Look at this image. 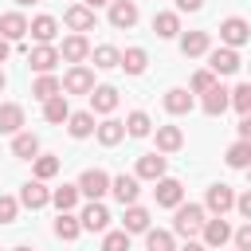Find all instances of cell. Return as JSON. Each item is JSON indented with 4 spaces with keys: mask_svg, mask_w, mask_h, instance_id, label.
I'll return each mask as SVG.
<instances>
[{
    "mask_svg": "<svg viewBox=\"0 0 251 251\" xmlns=\"http://www.w3.org/2000/svg\"><path fill=\"white\" fill-rule=\"evenodd\" d=\"M24 35H27V20H24L20 12H4V16H0V39L20 43Z\"/></svg>",
    "mask_w": 251,
    "mask_h": 251,
    "instance_id": "14",
    "label": "cell"
},
{
    "mask_svg": "<svg viewBox=\"0 0 251 251\" xmlns=\"http://www.w3.org/2000/svg\"><path fill=\"white\" fill-rule=\"evenodd\" d=\"M31 94H35L39 102H47V98L63 94V86H59V78H55V75H39V78L31 82Z\"/></svg>",
    "mask_w": 251,
    "mask_h": 251,
    "instance_id": "32",
    "label": "cell"
},
{
    "mask_svg": "<svg viewBox=\"0 0 251 251\" xmlns=\"http://www.w3.org/2000/svg\"><path fill=\"white\" fill-rule=\"evenodd\" d=\"M59 173V157H35V180H51Z\"/></svg>",
    "mask_w": 251,
    "mask_h": 251,
    "instance_id": "42",
    "label": "cell"
},
{
    "mask_svg": "<svg viewBox=\"0 0 251 251\" xmlns=\"http://www.w3.org/2000/svg\"><path fill=\"white\" fill-rule=\"evenodd\" d=\"M16 212H20V200L16 196H0V224H12Z\"/></svg>",
    "mask_w": 251,
    "mask_h": 251,
    "instance_id": "43",
    "label": "cell"
},
{
    "mask_svg": "<svg viewBox=\"0 0 251 251\" xmlns=\"http://www.w3.org/2000/svg\"><path fill=\"white\" fill-rule=\"evenodd\" d=\"M165 110H169V114H188V110H192V94H188L184 86L165 90Z\"/></svg>",
    "mask_w": 251,
    "mask_h": 251,
    "instance_id": "27",
    "label": "cell"
},
{
    "mask_svg": "<svg viewBox=\"0 0 251 251\" xmlns=\"http://www.w3.org/2000/svg\"><path fill=\"white\" fill-rule=\"evenodd\" d=\"M20 126H24V106L4 102L0 106V133H20Z\"/></svg>",
    "mask_w": 251,
    "mask_h": 251,
    "instance_id": "26",
    "label": "cell"
},
{
    "mask_svg": "<svg viewBox=\"0 0 251 251\" xmlns=\"http://www.w3.org/2000/svg\"><path fill=\"white\" fill-rule=\"evenodd\" d=\"M16 4H20V8H27V4H35V0H16Z\"/></svg>",
    "mask_w": 251,
    "mask_h": 251,
    "instance_id": "51",
    "label": "cell"
},
{
    "mask_svg": "<svg viewBox=\"0 0 251 251\" xmlns=\"http://www.w3.org/2000/svg\"><path fill=\"white\" fill-rule=\"evenodd\" d=\"M67 133H71V137H90V133H94V114H90V110L67 114Z\"/></svg>",
    "mask_w": 251,
    "mask_h": 251,
    "instance_id": "23",
    "label": "cell"
},
{
    "mask_svg": "<svg viewBox=\"0 0 251 251\" xmlns=\"http://www.w3.org/2000/svg\"><path fill=\"white\" fill-rule=\"evenodd\" d=\"M90 59H94V67H98V71H110V67H118L122 51H118V47H110V43H102V47H94V51H90Z\"/></svg>",
    "mask_w": 251,
    "mask_h": 251,
    "instance_id": "34",
    "label": "cell"
},
{
    "mask_svg": "<svg viewBox=\"0 0 251 251\" xmlns=\"http://www.w3.org/2000/svg\"><path fill=\"white\" fill-rule=\"evenodd\" d=\"M176 8H180V12H200L204 0H176Z\"/></svg>",
    "mask_w": 251,
    "mask_h": 251,
    "instance_id": "46",
    "label": "cell"
},
{
    "mask_svg": "<svg viewBox=\"0 0 251 251\" xmlns=\"http://www.w3.org/2000/svg\"><path fill=\"white\" fill-rule=\"evenodd\" d=\"M235 208H239V216L251 220V192H239V196H235Z\"/></svg>",
    "mask_w": 251,
    "mask_h": 251,
    "instance_id": "45",
    "label": "cell"
},
{
    "mask_svg": "<svg viewBox=\"0 0 251 251\" xmlns=\"http://www.w3.org/2000/svg\"><path fill=\"white\" fill-rule=\"evenodd\" d=\"M12 157H20V161H35L39 157V137L35 133H12Z\"/></svg>",
    "mask_w": 251,
    "mask_h": 251,
    "instance_id": "17",
    "label": "cell"
},
{
    "mask_svg": "<svg viewBox=\"0 0 251 251\" xmlns=\"http://www.w3.org/2000/svg\"><path fill=\"white\" fill-rule=\"evenodd\" d=\"M176 251H208V247H204V243H196V239H188V243H184V247H176Z\"/></svg>",
    "mask_w": 251,
    "mask_h": 251,
    "instance_id": "48",
    "label": "cell"
},
{
    "mask_svg": "<svg viewBox=\"0 0 251 251\" xmlns=\"http://www.w3.org/2000/svg\"><path fill=\"white\" fill-rule=\"evenodd\" d=\"M78 216H71V212H59V220H55V235L59 239H78Z\"/></svg>",
    "mask_w": 251,
    "mask_h": 251,
    "instance_id": "36",
    "label": "cell"
},
{
    "mask_svg": "<svg viewBox=\"0 0 251 251\" xmlns=\"http://www.w3.org/2000/svg\"><path fill=\"white\" fill-rule=\"evenodd\" d=\"M27 31H31L35 43H51V39L59 35V24H55V16H35V20L27 24Z\"/></svg>",
    "mask_w": 251,
    "mask_h": 251,
    "instance_id": "19",
    "label": "cell"
},
{
    "mask_svg": "<svg viewBox=\"0 0 251 251\" xmlns=\"http://www.w3.org/2000/svg\"><path fill=\"white\" fill-rule=\"evenodd\" d=\"M118 106V90L114 86H94L90 90V114H110Z\"/></svg>",
    "mask_w": 251,
    "mask_h": 251,
    "instance_id": "20",
    "label": "cell"
},
{
    "mask_svg": "<svg viewBox=\"0 0 251 251\" xmlns=\"http://www.w3.org/2000/svg\"><path fill=\"white\" fill-rule=\"evenodd\" d=\"M220 39H224V47H243L247 39H251V27H247V20H239V16H227L224 24H220Z\"/></svg>",
    "mask_w": 251,
    "mask_h": 251,
    "instance_id": "2",
    "label": "cell"
},
{
    "mask_svg": "<svg viewBox=\"0 0 251 251\" xmlns=\"http://www.w3.org/2000/svg\"><path fill=\"white\" fill-rule=\"evenodd\" d=\"M67 114H71V106H67V94H55V98H47V102H43V118H47L51 126L67 122Z\"/></svg>",
    "mask_w": 251,
    "mask_h": 251,
    "instance_id": "30",
    "label": "cell"
},
{
    "mask_svg": "<svg viewBox=\"0 0 251 251\" xmlns=\"http://www.w3.org/2000/svg\"><path fill=\"white\" fill-rule=\"evenodd\" d=\"M212 86H216V75H212V71H196V75H192V82H188V90H192V94H208Z\"/></svg>",
    "mask_w": 251,
    "mask_h": 251,
    "instance_id": "41",
    "label": "cell"
},
{
    "mask_svg": "<svg viewBox=\"0 0 251 251\" xmlns=\"http://www.w3.org/2000/svg\"><path fill=\"white\" fill-rule=\"evenodd\" d=\"M102 251H129V235L126 231H102Z\"/></svg>",
    "mask_w": 251,
    "mask_h": 251,
    "instance_id": "40",
    "label": "cell"
},
{
    "mask_svg": "<svg viewBox=\"0 0 251 251\" xmlns=\"http://www.w3.org/2000/svg\"><path fill=\"white\" fill-rule=\"evenodd\" d=\"M59 86H63L67 94H90V90H94V71H90V67H71V71L59 78Z\"/></svg>",
    "mask_w": 251,
    "mask_h": 251,
    "instance_id": "4",
    "label": "cell"
},
{
    "mask_svg": "<svg viewBox=\"0 0 251 251\" xmlns=\"http://www.w3.org/2000/svg\"><path fill=\"white\" fill-rule=\"evenodd\" d=\"M145 251H176V247H173V231H161V227L153 231V227H149V231H145Z\"/></svg>",
    "mask_w": 251,
    "mask_h": 251,
    "instance_id": "37",
    "label": "cell"
},
{
    "mask_svg": "<svg viewBox=\"0 0 251 251\" xmlns=\"http://www.w3.org/2000/svg\"><path fill=\"white\" fill-rule=\"evenodd\" d=\"M204 204H208V212H212V216H227V212L235 208V188H231V184H212Z\"/></svg>",
    "mask_w": 251,
    "mask_h": 251,
    "instance_id": "7",
    "label": "cell"
},
{
    "mask_svg": "<svg viewBox=\"0 0 251 251\" xmlns=\"http://www.w3.org/2000/svg\"><path fill=\"white\" fill-rule=\"evenodd\" d=\"M55 51H59V63L67 59V63H75V67H82V59H90V43H86V35H67L63 47H55Z\"/></svg>",
    "mask_w": 251,
    "mask_h": 251,
    "instance_id": "10",
    "label": "cell"
},
{
    "mask_svg": "<svg viewBox=\"0 0 251 251\" xmlns=\"http://www.w3.org/2000/svg\"><path fill=\"white\" fill-rule=\"evenodd\" d=\"M122 231H126V235L149 231V212H145L141 204H129V208H126V224H122Z\"/></svg>",
    "mask_w": 251,
    "mask_h": 251,
    "instance_id": "25",
    "label": "cell"
},
{
    "mask_svg": "<svg viewBox=\"0 0 251 251\" xmlns=\"http://www.w3.org/2000/svg\"><path fill=\"white\" fill-rule=\"evenodd\" d=\"M110 192V176L102 173V169H86L82 176H78V196H90V200H102Z\"/></svg>",
    "mask_w": 251,
    "mask_h": 251,
    "instance_id": "5",
    "label": "cell"
},
{
    "mask_svg": "<svg viewBox=\"0 0 251 251\" xmlns=\"http://www.w3.org/2000/svg\"><path fill=\"white\" fill-rule=\"evenodd\" d=\"M227 106H235V110L247 118V110H251V86H247V82H239L235 90H227Z\"/></svg>",
    "mask_w": 251,
    "mask_h": 251,
    "instance_id": "38",
    "label": "cell"
},
{
    "mask_svg": "<svg viewBox=\"0 0 251 251\" xmlns=\"http://www.w3.org/2000/svg\"><path fill=\"white\" fill-rule=\"evenodd\" d=\"M110 192H114V200L118 204H137V192H141V184H137V176L133 173H122V176H114L110 180Z\"/></svg>",
    "mask_w": 251,
    "mask_h": 251,
    "instance_id": "11",
    "label": "cell"
},
{
    "mask_svg": "<svg viewBox=\"0 0 251 251\" xmlns=\"http://www.w3.org/2000/svg\"><path fill=\"white\" fill-rule=\"evenodd\" d=\"M239 141H251V118H239Z\"/></svg>",
    "mask_w": 251,
    "mask_h": 251,
    "instance_id": "47",
    "label": "cell"
},
{
    "mask_svg": "<svg viewBox=\"0 0 251 251\" xmlns=\"http://www.w3.org/2000/svg\"><path fill=\"white\" fill-rule=\"evenodd\" d=\"M4 82H8V78H4V71H0V90H4Z\"/></svg>",
    "mask_w": 251,
    "mask_h": 251,
    "instance_id": "52",
    "label": "cell"
},
{
    "mask_svg": "<svg viewBox=\"0 0 251 251\" xmlns=\"http://www.w3.org/2000/svg\"><path fill=\"white\" fill-rule=\"evenodd\" d=\"M184 145L180 126H157V153H176Z\"/></svg>",
    "mask_w": 251,
    "mask_h": 251,
    "instance_id": "21",
    "label": "cell"
},
{
    "mask_svg": "<svg viewBox=\"0 0 251 251\" xmlns=\"http://www.w3.org/2000/svg\"><path fill=\"white\" fill-rule=\"evenodd\" d=\"M51 204H55L59 212H71V208L78 204V184H59V188L51 192Z\"/></svg>",
    "mask_w": 251,
    "mask_h": 251,
    "instance_id": "33",
    "label": "cell"
},
{
    "mask_svg": "<svg viewBox=\"0 0 251 251\" xmlns=\"http://www.w3.org/2000/svg\"><path fill=\"white\" fill-rule=\"evenodd\" d=\"M204 227V208L200 204H176V216H173V231L192 239L196 231Z\"/></svg>",
    "mask_w": 251,
    "mask_h": 251,
    "instance_id": "1",
    "label": "cell"
},
{
    "mask_svg": "<svg viewBox=\"0 0 251 251\" xmlns=\"http://www.w3.org/2000/svg\"><path fill=\"white\" fill-rule=\"evenodd\" d=\"M110 24H114L118 31L133 27V24H137V4H133V0H110Z\"/></svg>",
    "mask_w": 251,
    "mask_h": 251,
    "instance_id": "12",
    "label": "cell"
},
{
    "mask_svg": "<svg viewBox=\"0 0 251 251\" xmlns=\"http://www.w3.org/2000/svg\"><path fill=\"white\" fill-rule=\"evenodd\" d=\"M20 204L35 212V208H43V204H51V192L43 188V180H27V184L20 188Z\"/></svg>",
    "mask_w": 251,
    "mask_h": 251,
    "instance_id": "18",
    "label": "cell"
},
{
    "mask_svg": "<svg viewBox=\"0 0 251 251\" xmlns=\"http://www.w3.org/2000/svg\"><path fill=\"white\" fill-rule=\"evenodd\" d=\"M227 165H231V169H247V165H251V141H235V145L227 149Z\"/></svg>",
    "mask_w": 251,
    "mask_h": 251,
    "instance_id": "39",
    "label": "cell"
},
{
    "mask_svg": "<svg viewBox=\"0 0 251 251\" xmlns=\"http://www.w3.org/2000/svg\"><path fill=\"white\" fill-rule=\"evenodd\" d=\"M8 51H12V43H8V39H0V63L8 59Z\"/></svg>",
    "mask_w": 251,
    "mask_h": 251,
    "instance_id": "49",
    "label": "cell"
},
{
    "mask_svg": "<svg viewBox=\"0 0 251 251\" xmlns=\"http://www.w3.org/2000/svg\"><path fill=\"white\" fill-rule=\"evenodd\" d=\"M137 180H161L165 176V153H145V157H137V173H133Z\"/></svg>",
    "mask_w": 251,
    "mask_h": 251,
    "instance_id": "16",
    "label": "cell"
},
{
    "mask_svg": "<svg viewBox=\"0 0 251 251\" xmlns=\"http://www.w3.org/2000/svg\"><path fill=\"white\" fill-rule=\"evenodd\" d=\"M78 227H82V231H110V212H106V204L90 200V204L82 208V216H78Z\"/></svg>",
    "mask_w": 251,
    "mask_h": 251,
    "instance_id": "8",
    "label": "cell"
},
{
    "mask_svg": "<svg viewBox=\"0 0 251 251\" xmlns=\"http://www.w3.org/2000/svg\"><path fill=\"white\" fill-rule=\"evenodd\" d=\"M145 63H149V55H145L141 47H129V51H122V59H118V67H126V75H141Z\"/></svg>",
    "mask_w": 251,
    "mask_h": 251,
    "instance_id": "31",
    "label": "cell"
},
{
    "mask_svg": "<svg viewBox=\"0 0 251 251\" xmlns=\"http://www.w3.org/2000/svg\"><path fill=\"white\" fill-rule=\"evenodd\" d=\"M153 196H157V208H176V204H184V184L176 176H161Z\"/></svg>",
    "mask_w": 251,
    "mask_h": 251,
    "instance_id": "6",
    "label": "cell"
},
{
    "mask_svg": "<svg viewBox=\"0 0 251 251\" xmlns=\"http://www.w3.org/2000/svg\"><path fill=\"white\" fill-rule=\"evenodd\" d=\"M153 31H157L161 39H173V35L180 31V16H176V12H157V16H153Z\"/></svg>",
    "mask_w": 251,
    "mask_h": 251,
    "instance_id": "28",
    "label": "cell"
},
{
    "mask_svg": "<svg viewBox=\"0 0 251 251\" xmlns=\"http://www.w3.org/2000/svg\"><path fill=\"white\" fill-rule=\"evenodd\" d=\"M224 110H227V90H224V86L216 82V86H212V90L204 94V114H208V118H220Z\"/></svg>",
    "mask_w": 251,
    "mask_h": 251,
    "instance_id": "29",
    "label": "cell"
},
{
    "mask_svg": "<svg viewBox=\"0 0 251 251\" xmlns=\"http://www.w3.org/2000/svg\"><path fill=\"white\" fill-rule=\"evenodd\" d=\"M231 239H235V251H251V224H239L231 231Z\"/></svg>",
    "mask_w": 251,
    "mask_h": 251,
    "instance_id": "44",
    "label": "cell"
},
{
    "mask_svg": "<svg viewBox=\"0 0 251 251\" xmlns=\"http://www.w3.org/2000/svg\"><path fill=\"white\" fill-rule=\"evenodd\" d=\"M102 4H110V0H86V8L94 12V8H102Z\"/></svg>",
    "mask_w": 251,
    "mask_h": 251,
    "instance_id": "50",
    "label": "cell"
},
{
    "mask_svg": "<svg viewBox=\"0 0 251 251\" xmlns=\"http://www.w3.org/2000/svg\"><path fill=\"white\" fill-rule=\"evenodd\" d=\"M208 31H184L180 35V51L188 55V59H196V55H208Z\"/></svg>",
    "mask_w": 251,
    "mask_h": 251,
    "instance_id": "22",
    "label": "cell"
},
{
    "mask_svg": "<svg viewBox=\"0 0 251 251\" xmlns=\"http://www.w3.org/2000/svg\"><path fill=\"white\" fill-rule=\"evenodd\" d=\"M239 67H243L239 51H231V47H216V51H208V71H212V75H235Z\"/></svg>",
    "mask_w": 251,
    "mask_h": 251,
    "instance_id": "3",
    "label": "cell"
},
{
    "mask_svg": "<svg viewBox=\"0 0 251 251\" xmlns=\"http://www.w3.org/2000/svg\"><path fill=\"white\" fill-rule=\"evenodd\" d=\"M122 126H126V133H129V137H149V129H153L149 114H141V110H133V114L122 122Z\"/></svg>",
    "mask_w": 251,
    "mask_h": 251,
    "instance_id": "35",
    "label": "cell"
},
{
    "mask_svg": "<svg viewBox=\"0 0 251 251\" xmlns=\"http://www.w3.org/2000/svg\"><path fill=\"white\" fill-rule=\"evenodd\" d=\"M63 24H67L75 35H82V31H94V12H90L86 4H75V8H67V12H63Z\"/></svg>",
    "mask_w": 251,
    "mask_h": 251,
    "instance_id": "13",
    "label": "cell"
},
{
    "mask_svg": "<svg viewBox=\"0 0 251 251\" xmlns=\"http://www.w3.org/2000/svg\"><path fill=\"white\" fill-rule=\"evenodd\" d=\"M16 251H31V247H16Z\"/></svg>",
    "mask_w": 251,
    "mask_h": 251,
    "instance_id": "53",
    "label": "cell"
},
{
    "mask_svg": "<svg viewBox=\"0 0 251 251\" xmlns=\"http://www.w3.org/2000/svg\"><path fill=\"white\" fill-rule=\"evenodd\" d=\"M200 235H204V247H220V251H224V243L231 239V224H227L224 216H212V220H204Z\"/></svg>",
    "mask_w": 251,
    "mask_h": 251,
    "instance_id": "9",
    "label": "cell"
},
{
    "mask_svg": "<svg viewBox=\"0 0 251 251\" xmlns=\"http://www.w3.org/2000/svg\"><path fill=\"white\" fill-rule=\"evenodd\" d=\"M27 63H31V71L51 75V71H55V63H59V51H55L51 43H39L35 51H27Z\"/></svg>",
    "mask_w": 251,
    "mask_h": 251,
    "instance_id": "15",
    "label": "cell"
},
{
    "mask_svg": "<svg viewBox=\"0 0 251 251\" xmlns=\"http://www.w3.org/2000/svg\"><path fill=\"white\" fill-rule=\"evenodd\" d=\"M94 137H98L102 145H118V141L126 137V126H122L118 118H106V122H98V126H94Z\"/></svg>",
    "mask_w": 251,
    "mask_h": 251,
    "instance_id": "24",
    "label": "cell"
}]
</instances>
